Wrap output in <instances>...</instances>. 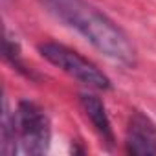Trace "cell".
<instances>
[{"label":"cell","instance_id":"obj_2","mask_svg":"<svg viewBox=\"0 0 156 156\" xmlns=\"http://www.w3.org/2000/svg\"><path fill=\"white\" fill-rule=\"evenodd\" d=\"M51 140V123L44 108L33 101H20L17 110L11 112L4 103L2 119V152L4 154H44Z\"/></svg>","mask_w":156,"mask_h":156},{"label":"cell","instance_id":"obj_5","mask_svg":"<svg viewBox=\"0 0 156 156\" xmlns=\"http://www.w3.org/2000/svg\"><path fill=\"white\" fill-rule=\"evenodd\" d=\"M79 105H81L85 116L88 118V121L92 123L94 130L98 132V136L110 149L114 145V130H112V123H110V118L107 114V108H105L103 101L96 94L85 92V94L79 96Z\"/></svg>","mask_w":156,"mask_h":156},{"label":"cell","instance_id":"obj_4","mask_svg":"<svg viewBox=\"0 0 156 156\" xmlns=\"http://www.w3.org/2000/svg\"><path fill=\"white\" fill-rule=\"evenodd\" d=\"M125 147L129 154L134 156H152L156 154V125L143 112H132L127 127Z\"/></svg>","mask_w":156,"mask_h":156},{"label":"cell","instance_id":"obj_3","mask_svg":"<svg viewBox=\"0 0 156 156\" xmlns=\"http://www.w3.org/2000/svg\"><path fill=\"white\" fill-rule=\"evenodd\" d=\"M39 53L48 62H51L53 66H57L59 70L68 73L72 79H75L77 83H81L88 88H94V90H110L112 88L110 79L94 62H90L81 53H77L75 50H72L64 44L42 42V44H39Z\"/></svg>","mask_w":156,"mask_h":156},{"label":"cell","instance_id":"obj_1","mask_svg":"<svg viewBox=\"0 0 156 156\" xmlns=\"http://www.w3.org/2000/svg\"><path fill=\"white\" fill-rule=\"evenodd\" d=\"M42 4L53 17L79 31L103 55L134 66L136 50L127 33L87 0H42Z\"/></svg>","mask_w":156,"mask_h":156}]
</instances>
